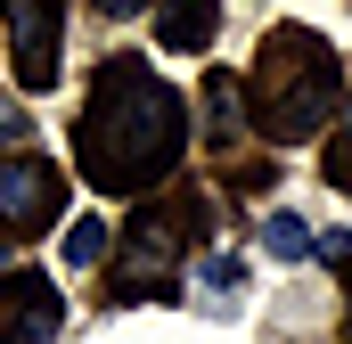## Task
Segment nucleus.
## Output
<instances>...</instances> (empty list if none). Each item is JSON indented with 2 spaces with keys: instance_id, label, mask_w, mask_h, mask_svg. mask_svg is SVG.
I'll return each instance as SVG.
<instances>
[{
  "instance_id": "nucleus-3",
  "label": "nucleus",
  "mask_w": 352,
  "mask_h": 344,
  "mask_svg": "<svg viewBox=\"0 0 352 344\" xmlns=\"http://www.w3.org/2000/svg\"><path fill=\"white\" fill-rule=\"evenodd\" d=\"M205 197L197 189H173L164 205H140L131 213V230L115 238V255H107V295L115 303H164L180 287V246L205 230Z\"/></svg>"
},
{
  "instance_id": "nucleus-9",
  "label": "nucleus",
  "mask_w": 352,
  "mask_h": 344,
  "mask_svg": "<svg viewBox=\"0 0 352 344\" xmlns=\"http://www.w3.org/2000/svg\"><path fill=\"white\" fill-rule=\"evenodd\" d=\"M58 255H66V270H90V262L115 255V230H107L98 213H74V222H66V238H58Z\"/></svg>"
},
{
  "instance_id": "nucleus-14",
  "label": "nucleus",
  "mask_w": 352,
  "mask_h": 344,
  "mask_svg": "<svg viewBox=\"0 0 352 344\" xmlns=\"http://www.w3.org/2000/svg\"><path fill=\"white\" fill-rule=\"evenodd\" d=\"M230 180H238L246 197H263V189H270V164H238V172H230Z\"/></svg>"
},
{
  "instance_id": "nucleus-2",
  "label": "nucleus",
  "mask_w": 352,
  "mask_h": 344,
  "mask_svg": "<svg viewBox=\"0 0 352 344\" xmlns=\"http://www.w3.org/2000/svg\"><path fill=\"white\" fill-rule=\"evenodd\" d=\"M246 107H254V131L295 148V140H320L336 115H344V66L336 50L311 33V25H278L254 50V74H246Z\"/></svg>"
},
{
  "instance_id": "nucleus-15",
  "label": "nucleus",
  "mask_w": 352,
  "mask_h": 344,
  "mask_svg": "<svg viewBox=\"0 0 352 344\" xmlns=\"http://www.w3.org/2000/svg\"><path fill=\"white\" fill-rule=\"evenodd\" d=\"M98 17H140V8H156V0H90Z\"/></svg>"
},
{
  "instance_id": "nucleus-13",
  "label": "nucleus",
  "mask_w": 352,
  "mask_h": 344,
  "mask_svg": "<svg viewBox=\"0 0 352 344\" xmlns=\"http://www.w3.org/2000/svg\"><path fill=\"white\" fill-rule=\"evenodd\" d=\"M311 255H328L336 270H344V262H352V230H320V246H311Z\"/></svg>"
},
{
  "instance_id": "nucleus-4",
  "label": "nucleus",
  "mask_w": 352,
  "mask_h": 344,
  "mask_svg": "<svg viewBox=\"0 0 352 344\" xmlns=\"http://www.w3.org/2000/svg\"><path fill=\"white\" fill-rule=\"evenodd\" d=\"M50 222H66V172L50 156H0V230L33 238Z\"/></svg>"
},
{
  "instance_id": "nucleus-12",
  "label": "nucleus",
  "mask_w": 352,
  "mask_h": 344,
  "mask_svg": "<svg viewBox=\"0 0 352 344\" xmlns=\"http://www.w3.org/2000/svg\"><path fill=\"white\" fill-rule=\"evenodd\" d=\"M197 279H205L213 295H238V287H246V270H238L230 255H205V262H197Z\"/></svg>"
},
{
  "instance_id": "nucleus-1",
  "label": "nucleus",
  "mask_w": 352,
  "mask_h": 344,
  "mask_svg": "<svg viewBox=\"0 0 352 344\" xmlns=\"http://www.w3.org/2000/svg\"><path fill=\"white\" fill-rule=\"evenodd\" d=\"M180 148H188L180 90L156 83L148 58H107L90 74V107H82V123H74V164H82V180L107 189V197H140V189H156L180 164Z\"/></svg>"
},
{
  "instance_id": "nucleus-11",
  "label": "nucleus",
  "mask_w": 352,
  "mask_h": 344,
  "mask_svg": "<svg viewBox=\"0 0 352 344\" xmlns=\"http://www.w3.org/2000/svg\"><path fill=\"white\" fill-rule=\"evenodd\" d=\"M328 180H336V189H352V107L336 115V131H328Z\"/></svg>"
},
{
  "instance_id": "nucleus-7",
  "label": "nucleus",
  "mask_w": 352,
  "mask_h": 344,
  "mask_svg": "<svg viewBox=\"0 0 352 344\" xmlns=\"http://www.w3.org/2000/svg\"><path fill=\"white\" fill-rule=\"evenodd\" d=\"M213 25H221V0H156V41L164 50H205L213 41Z\"/></svg>"
},
{
  "instance_id": "nucleus-16",
  "label": "nucleus",
  "mask_w": 352,
  "mask_h": 344,
  "mask_svg": "<svg viewBox=\"0 0 352 344\" xmlns=\"http://www.w3.org/2000/svg\"><path fill=\"white\" fill-rule=\"evenodd\" d=\"M344 344H352V262H344Z\"/></svg>"
},
{
  "instance_id": "nucleus-6",
  "label": "nucleus",
  "mask_w": 352,
  "mask_h": 344,
  "mask_svg": "<svg viewBox=\"0 0 352 344\" xmlns=\"http://www.w3.org/2000/svg\"><path fill=\"white\" fill-rule=\"evenodd\" d=\"M66 328V303L41 270H8L0 279V344H58Z\"/></svg>"
},
{
  "instance_id": "nucleus-8",
  "label": "nucleus",
  "mask_w": 352,
  "mask_h": 344,
  "mask_svg": "<svg viewBox=\"0 0 352 344\" xmlns=\"http://www.w3.org/2000/svg\"><path fill=\"white\" fill-rule=\"evenodd\" d=\"M246 123H254V115H246V83L213 66V74H205V131H213V148H221V140H238Z\"/></svg>"
},
{
  "instance_id": "nucleus-5",
  "label": "nucleus",
  "mask_w": 352,
  "mask_h": 344,
  "mask_svg": "<svg viewBox=\"0 0 352 344\" xmlns=\"http://www.w3.org/2000/svg\"><path fill=\"white\" fill-rule=\"evenodd\" d=\"M8 17V58H16V83L50 90L58 83V41H66V0H0Z\"/></svg>"
},
{
  "instance_id": "nucleus-10",
  "label": "nucleus",
  "mask_w": 352,
  "mask_h": 344,
  "mask_svg": "<svg viewBox=\"0 0 352 344\" xmlns=\"http://www.w3.org/2000/svg\"><path fill=\"white\" fill-rule=\"evenodd\" d=\"M263 246H270L278 262H303L311 246H320V230H303L295 213H270V222H263Z\"/></svg>"
}]
</instances>
